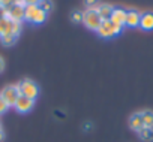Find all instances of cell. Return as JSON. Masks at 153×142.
I'll list each match as a JSON object with an SVG mask.
<instances>
[{
    "label": "cell",
    "instance_id": "6da1fadb",
    "mask_svg": "<svg viewBox=\"0 0 153 142\" xmlns=\"http://www.w3.org/2000/svg\"><path fill=\"white\" fill-rule=\"evenodd\" d=\"M17 88L20 91V96H24V97H29L32 100H36L38 94H39V87L35 81L32 79H21L18 84H17Z\"/></svg>",
    "mask_w": 153,
    "mask_h": 142
},
{
    "label": "cell",
    "instance_id": "7a4b0ae2",
    "mask_svg": "<svg viewBox=\"0 0 153 142\" xmlns=\"http://www.w3.org/2000/svg\"><path fill=\"white\" fill-rule=\"evenodd\" d=\"M83 23L84 26L89 29V30H98L101 23H102V18L99 17V14L96 12L95 8H89L83 12Z\"/></svg>",
    "mask_w": 153,
    "mask_h": 142
},
{
    "label": "cell",
    "instance_id": "3957f363",
    "mask_svg": "<svg viewBox=\"0 0 153 142\" xmlns=\"http://www.w3.org/2000/svg\"><path fill=\"white\" fill-rule=\"evenodd\" d=\"M120 32H122V27H119V26L113 24L110 20L102 21V23H101V26H99V29L96 30L98 36H101V38H104V39H111V38L117 36Z\"/></svg>",
    "mask_w": 153,
    "mask_h": 142
},
{
    "label": "cell",
    "instance_id": "277c9868",
    "mask_svg": "<svg viewBox=\"0 0 153 142\" xmlns=\"http://www.w3.org/2000/svg\"><path fill=\"white\" fill-rule=\"evenodd\" d=\"M0 96L5 99V102L9 106H14L15 102L18 100V97H20V91H18L17 85H6L2 91H0Z\"/></svg>",
    "mask_w": 153,
    "mask_h": 142
},
{
    "label": "cell",
    "instance_id": "5b68a950",
    "mask_svg": "<svg viewBox=\"0 0 153 142\" xmlns=\"http://www.w3.org/2000/svg\"><path fill=\"white\" fill-rule=\"evenodd\" d=\"M6 18L11 21H20L24 20V5L14 3L9 8H6Z\"/></svg>",
    "mask_w": 153,
    "mask_h": 142
},
{
    "label": "cell",
    "instance_id": "8992f818",
    "mask_svg": "<svg viewBox=\"0 0 153 142\" xmlns=\"http://www.w3.org/2000/svg\"><path fill=\"white\" fill-rule=\"evenodd\" d=\"M33 106H35V100H32V99H29V97H24V96H20L18 100L15 102V105H14V108H15L20 114H27V112H30V111L33 109Z\"/></svg>",
    "mask_w": 153,
    "mask_h": 142
},
{
    "label": "cell",
    "instance_id": "52a82bcc",
    "mask_svg": "<svg viewBox=\"0 0 153 142\" xmlns=\"http://www.w3.org/2000/svg\"><path fill=\"white\" fill-rule=\"evenodd\" d=\"M140 18H141V14L135 9H131V11H126V21H125V26L126 27H131V29H135V27H140Z\"/></svg>",
    "mask_w": 153,
    "mask_h": 142
},
{
    "label": "cell",
    "instance_id": "ba28073f",
    "mask_svg": "<svg viewBox=\"0 0 153 142\" xmlns=\"http://www.w3.org/2000/svg\"><path fill=\"white\" fill-rule=\"evenodd\" d=\"M110 21H111L113 24H116V26H119V27H122V29H123L125 21H126V11H125V9H122V8H114V11H113V14H111Z\"/></svg>",
    "mask_w": 153,
    "mask_h": 142
},
{
    "label": "cell",
    "instance_id": "9c48e42d",
    "mask_svg": "<svg viewBox=\"0 0 153 142\" xmlns=\"http://www.w3.org/2000/svg\"><path fill=\"white\" fill-rule=\"evenodd\" d=\"M95 9H96V12L99 14V17L102 18V21L110 20V18H111V14H113V11H114V8H113L111 5H108V3H101V5H98Z\"/></svg>",
    "mask_w": 153,
    "mask_h": 142
},
{
    "label": "cell",
    "instance_id": "30bf717a",
    "mask_svg": "<svg viewBox=\"0 0 153 142\" xmlns=\"http://www.w3.org/2000/svg\"><path fill=\"white\" fill-rule=\"evenodd\" d=\"M140 27L143 30H153V12H144L141 14V18H140Z\"/></svg>",
    "mask_w": 153,
    "mask_h": 142
},
{
    "label": "cell",
    "instance_id": "8fae6325",
    "mask_svg": "<svg viewBox=\"0 0 153 142\" xmlns=\"http://www.w3.org/2000/svg\"><path fill=\"white\" fill-rule=\"evenodd\" d=\"M129 127L132 130H135V132H140L144 127L143 118H141V112H135V114L131 115V118H129Z\"/></svg>",
    "mask_w": 153,
    "mask_h": 142
},
{
    "label": "cell",
    "instance_id": "7c38bea8",
    "mask_svg": "<svg viewBox=\"0 0 153 142\" xmlns=\"http://www.w3.org/2000/svg\"><path fill=\"white\" fill-rule=\"evenodd\" d=\"M38 9H39V8H38L36 5H24V20H26L27 23H33Z\"/></svg>",
    "mask_w": 153,
    "mask_h": 142
},
{
    "label": "cell",
    "instance_id": "4fadbf2b",
    "mask_svg": "<svg viewBox=\"0 0 153 142\" xmlns=\"http://www.w3.org/2000/svg\"><path fill=\"white\" fill-rule=\"evenodd\" d=\"M141 118H143V124L147 129H153V111L150 109H144L141 112Z\"/></svg>",
    "mask_w": 153,
    "mask_h": 142
},
{
    "label": "cell",
    "instance_id": "5bb4252c",
    "mask_svg": "<svg viewBox=\"0 0 153 142\" xmlns=\"http://www.w3.org/2000/svg\"><path fill=\"white\" fill-rule=\"evenodd\" d=\"M5 35H11V21L8 18L0 20V36H5Z\"/></svg>",
    "mask_w": 153,
    "mask_h": 142
},
{
    "label": "cell",
    "instance_id": "9a60e30c",
    "mask_svg": "<svg viewBox=\"0 0 153 142\" xmlns=\"http://www.w3.org/2000/svg\"><path fill=\"white\" fill-rule=\"evenodd\" d=\"M138 136L143 139V141H153V129H147V127H143L140 132H137Z\"/></svg>",
    "mask_w": 153,
    "mask_h": 142
},
{
    "label": "cell",
    "instance_id": "2e32d148",
    "mask_svg": "<svg viewBox=\"0 0 153 142\" xmlns=\"http://www.w3.org/2000/svg\"><path fill=\"white\" fill-rule=\"evenodd\" d=\"M38 8L48 14V12H51V11H53L54 3H53V0H41V2L38 3Z\"/></svg>",
    "mask_w": 153,
    "mask_h": 142
},
{
    "label": "cell",
    "instance_id": "e0dca14e",
    "mask_svg": "<svg viewBox=\"0 0 153 142\" xmlns=\"http://www.w3.org/2000/svg\"><path fill=\"white\" fill-rule=\"evenodd\" d=\"M18 36H14V35H5V36H0V42H2L5 46H11L17 42Z\"/></svg>",
    "mask_w": 153,
    "mask_h": 142
},
{
    "label": "cell",
    "instance_id": "ac0fdd59",
    "mask_svg": "<svg viewBox=\"0 0 153 142\" xmlns=\"http://www.w3.org/2000/svg\"><path fill=\"white\" fill-rule=\"evenodd\" d=\"M45 20H47V12H44L42 9H38L36 17L33 20V24H42V23H45Z\"/></svg>",
    "mask_w": 153,
    "mask_h": 142
},
{
    "label": "cell",
    "instance_id": "d6986e66",
    "mask_svg": "<svg viewBox=\"0 0 153 142\" xmlns=\"http://www.w3.org/2000/svg\"><path fill=\"white\" fill-rule=\"evenodd\" d=\"M11 21V20H9ZM21 32V23L20 21H11V35L18 36Z\"/></svg>",
    "mask_w": 153,
    "mask_h": 142
},
{
    "label": "cell",
    "instance_id": "ffe728a7",
    "mask_svg": "<svg viewBox=\"0 0 153 142\" xmlns=\"http://www.w3.org/2000/svg\"><path fill=\"white\" fill-rule=\"evenodd\" d=\"M71 20H72V23H75V24L83 23V12H81V11H72V12H71Z\"/></svg>",
    "mask_w": 153,
    "mask_h": 142
},
{
    "label": "cell",
    "instance_id": "44dd1931",
    "mask_svg": "<svg viewBox=\"0 0 153 142\" xmlns=\"http://www.w3.org/2000/svg\"><path fill=\"white\" fill-rule=\"evenodd\" d=\"M8 109H9V105L5 102V99H3L2 96H0V115H2V114H5Z\"/></svg>",
    "mask_w": 153,
    "mask_h": 142
},
{
    "label": "cell",
    "instance_id": "7402d4cb",
    "mask_svg": "<svg viewBox=\"0 0 153 142\" xmlns=\"http://www.w3.org/2000/svg\"><path fill=\"white\" fill-rule=\"evenodd\" d=\"M84 5L87 6V9L89 8H96L99 5V0H84Z\"/></svg>",
    "mask_w": 153,
    "mask_h": 142
},
{
    "label": "cell",
    "instance_id": "603a6c76",
    "mask_svg": "<svg viewBox=\"0 0 153 142\" xmlns=\"http://www.w3.org/2000/svg\"><path fill=\"white\" fill-rule=\"evenodd\" d=\"M11 5H14V0H0V6L3 8H9Z\"/></svg>",
    "mask_w": 153,
    "mask_h": 142
},
{
    "label": "cell",
    "instance_id": "cb8c5ba5",
    "mask_svg": "<svg viewBox=\"0 0 153 142\" xmlns=\"http://www.w3.org/2000/svg\"><path fill=\"white\" fill-rule=\"evenodd\" d=\"M39 2H41V0H23L24 5H36V6H38Z\"/></svg>",
    "mask_w": 153,
    "mask_h": 142
},
{
    "label": "cell",
    "instance_id": "d4e9b609",
    "mask_svg": "<svg viewBox=\"0 0 153 142\" xmlns=\"http://www.w3.org/2000/svg\"><path fill=\"white\" fill-rule=\"evenodd\" d=\"M2 18H6V8L0 6V20H2Z\"/></svg>",
    "mask_w": 153,
    "mask_h": 142
},
{
    "label": "cell",
    "instance_id": "484cf974",
    "mask_svg": "<svg viewBox=\"0 0 153 142\" xmlns=\"http://www.w3.org/2000/svg\"><path fill=\"white\" fill-rule=\"evenodd\" d=\"M5 70V60H3V57H0V74H2Z\"/></svg>",
    "mask_w": 153,
    "mask_h": 142
},
{
    "label": "cell",
    "instance_id": "4316f807",
    "mask_svg": "<svg viewBox=\"0 0 153 142\" xmlns=\"http://www.w3.org/2000/svg\"><path fill=\"white\" fill-rule=\"evenodd\" d=\"M3 141H5V132L0 130V142H3Z\"/></svg>",
    "mask_w": 153,
    "mask_h": 142
},
{
    "label": "cell",
    "instance_id": "83f0119b",
    "mask_svg": "<svg viewBox=\"0 0 153 142\" xmlns=\"http://www.w3.org/2000/svg\"><path fill=\"white\" fill-rule=\"evenodd\" d=\"M14 3H20V5H24L23 0H14Z\"/></svg>",
    "mask_w": 153,
    "mask_h": 142
},
{
    "label": "cell",
    "instance_id": "f1b7e54d",
    "mask_svg": "<svg viewBox=\"0 0 153 142\" xmlns=\"http://www.w3.org/2000/svg\"><path fill=\"white\" fill-rule=\"evenodd\" d=\"M0 130H2V124H0Z\"/></svg>",
    "mask_w": 153,
    "mask_h": 142
}]
</instances>
